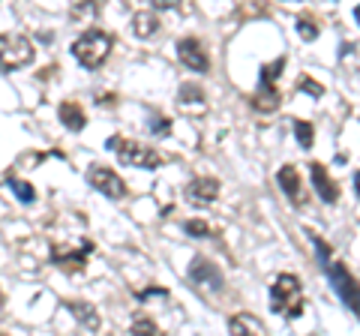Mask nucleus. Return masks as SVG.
<instances>
[{
	"mask_svg": "<svg viewBox=\"0 0 360 336\" xmlns=\"http://www.w3.org/2000/svg\"><path fill=\"white\" fill-rule=\"evenodd\" d=\"M0 316H4V295H0Z\"/></svg>",
	"mask_w": 360,
	"mask_h": 336,
	"instance_id": "31",
	"label": "nucleus"
},
{
	"mask_svg": "<svg viewBox=\"0 0 360 336\" xmlns=\"http://www.w3.org/2000/svg\"><path fill=\"white\" fill-rule=\"evenodd\" d=\"M108 148L117 153V160L123 165H135V168H148V172H156V168L165 162L162 153H156L150 144L129 141V138H120V136H111L108 138Z\"/></svg>",
	"mask_w": 360,
	"mask_h": 336,
	"instance_id": "3",
	"label": "nucleus"
},
{
	"mask_svg": "<svg viewBox=\"0 0 360 336\" xmlns=\"http://www.w3.org/2000/svg\"><path fill=\"white\" fill-rule=\"evenodd\" d=\"M177 105L184 111H201L207 108V99H205V91L198 84H180L177 91Z\"/></svg>",
	"mask_w": 360,
	"mask_h": 336,
	"instance_id": "14",
	"label": "nucleus"
},
{
	"mask_svg": "<svg viewBox=\"0 0 360 336\" xmlns=\"http://www.w3.org/2000/svg\"><path fill=\"white\" fill-rule=\"evenodd\" d=\"M229 330H231L234 336H246V333L262 336V333H267L264 321H262V318H255L252 312H238V316H231V321H229Z\"/></svg>",
	"mask_w": 360,
	"mask_h": 336,
	"instance_id": "13",
	"label": "nucleus"
},
{
	"mask_svg": "<svg viewBox=\"0 0 360 336\" xmlns=\"http://www.w3.org/2000/svg\"><path fill=\"white\" fill-rule=\"evenodd\" d=\"M297 33H300V39L312 42V39H319V25H315L309 15H300L297 18Z\"/></svg>",
	"mask_w": 360,
	"mask_h": 336,
	"instance_id": "21",
	"label": "nucleus"
},
{
	"mask_svg": "<svg viewBox=\"0 0 360 336\" xmlns=\"http://www.w3.org/2000/svg\"><path fill=\"white\" fill-rule=\"evenodd\" d=\"M33 60V46L25 37H13V33H0V72L21 70Z\"/></svg>",
	"mask_w": 360,
	"mask_h": 336,
	"instance_id": "4",
	"label": "nucleus"
},
{
	"mask_svg": "<svg viewBox=\"0 0 360 336\" xmlns=\"http://www.w3.org/2000/svg\"><path fill=\"white\" fill-rule=\"evenodd\" d=\"M184 228H186V234H193V238H207L210 234V226L205 219H189Z\"/></svg>",
	"mask_w": 360,
	"mask_h": 336,
	"instance_id": "25",
	"label": "nucleus"
},
{
	"mask_svg": "<svg viewBox=\"0 0 360 336\" xmlns=\"http://www.w3.org/2000/svg\"><path fill=\"white\" fill-rule=\"evenodd\" d=\"M94 9H96V4L94 0H87V4H78V6H72V21H78V15H94Z\"/></svg>",
	"mask_w": 360,
	"mask_h": 336,
	"instance_id": "28",
	"label": "nucleus"
},
{
	"mask_svg": "<svg viewBox=\"0 0 360 336\" xmlns=\"http://www.w3.org/2000/svg\"><path fill=\"white\" fill-rule=\"evenodd\" d=\"M297 87H300V91H307L312 99H319V96L324 93V87H321L319 82H312L309 75H300V78H297Z\"/></svg>",
	"mask_w": 360,
	"mask_h": 336,
	"instance_id": "24",
	"label": "nucleus"
},
{
	"mask_svg": "<svg viewBox=\"0 0 360 336\" xmlns=\"http://www.w3.org/2000/svg\"><path fill=\"white\" fill-rule=\"evenodd\" d=\"M132 30H135V37L148 39V37H153V33L160 30V18H156V13H135Z\"/></svg>",
	"mask_w": 360,
	"mask_h": 336,
	"instance_id": "18",
	"label": "nucleus"
},
{
	"mask_svg": "<svg viewBox=\"0 0 360 336\" xmlns=\"http://www.w3.org/2000/svg\"><path fill=\"white\" fill-rule=\"evenodd\" d=\"M283 66H285V58H279V60H274V63L262 66V72H267L270 78H279V75H283Z\"/></svg>",
	"mask_w": 360,
	"mask_h": 336,
	"instance_id": "27",
	"label": "nucleus"
},
{
	"mask_svg": "<svg viewBox=\"0 0 360 336\" xmlns=\"http://www.w3.org/2000/svg\"><path fill=\"white\" fill-rule=\"evenodd\" d=\"M309 240L315 243V252H319V264L324 267V264H328V261H330V255H333V252H330V246H328V243H324L321 238H315V234H309Z\"/></svg>",
	"mask_w": 360,
	"mask_h": 336,
	"instance_id": "26",
	"label": "nucleus"
},
{
	"mask_svg": "<svg viewBox=\"0 0 360 336\" xmlns=\"http://www.w3.org/2000/svg\"><path fill=\"white\" fill-rule=\"evenodd\" d=\"M270 304H274V312L285 318H300L303 312V288L300 279L295 273H279L270 285Z\"/></svg>",
	"mask_w": 360,
	"mask_h": 336,
	"instance_id": "1",
	"label": "nucleus"
},
{
	"mask_svg": "<svg viewBox=\"0 0 360 336\" xmlns=\"http://www.w3.org/2000/svg\"><path fill=\"white\" fill-rule=\"evenodd\" d=\"M129 333H139V336H156L160 333V328L150 321V318H135L132 321V328H129Z\"/></svg>",
	"mask_w": 360,
	"mask_h": 336,
	"instance_id": "22",
	"label": "nucleus"
},
{
	"mask_svg": "<svg viewBox=\"0 0 360 336\" xmlns=\"http://www.w3.org/2000/svg\"><path fill=\"white\" fill-rule=\"evenodd\" d=\"M9 189L15 193V198L21 201V205H33V201H37V189H33L30 183H25V181H9Z\"/></svg>",
	"mask_w": 360,
	"mask_h": 336,
	"instance_id": "19",
	"label": "nucleus"
},
{
	"mask_svg": "<svg viewBox=\"0 0 360 336\" xmlns=\"http://www.w3.org/2000/svg\"><path fill=\"white\" fill-rule=\"evenodd\" d=\"M94 250V243H84L78 252H54L51 255V261L63 267V271H82V267L87 264V252Z\"/></svg>",
	"mask_w": 360,
	"mask_h": 336,
	"instance_id": "15",
	"label": "nucleus"
},
{
	"mask_svg": "<svg viewBox=\"0 0 360 336\" xmlns=\"http://www.w3.org/2000/svg\"><path fill=\"white\" fill-rule=\"evenodd\" d=\"M276 183L283 186L285 198H288L295 207L307 205V195H303V183H300V172H297L295 165H283V168H279V172H276Z\"/></svg>",
	"mask_w": 360,
	"mask_h": 336,
	"instance_id": "12",
	"label": "nucleus"
},
{
	"mask_svg": "<svg viewBox=\"0 0 360 336\" xmlns=\"http://www.w3.org/2000/svg\"><path fill=\"white\" fill-rule=\"evenodd\" d=\"M66 309H70L87 330H96V328H99V316L94 312V306H90V304H82V300H70V304H66Z\"/></svg>",
	"mask_w": 360,
	"mask_h": 336,
	"instance_id": "17",
	"label": "nucleus"
},
{
	"mask_svg": "<svg viewBox=\"0 0 360 336\" xmlns=\"http://www.w3.org/2000/svg\"><path fill=\"white\" fill-rule=\"evenodd\" d=\"M219 198V181L217 177H195L186 186V201L195 207H207Z\"/></svg>",
	"mask_w": 360,
	"mask_h": 336,
	"instance_id": "10",
	"label": "nucleus"
},
{
	"mask_svg": "<svg viewBox=\"0 0 360 336\" xmlns=\"http://www.w3.org/2000/svg\"><path fill=\"white\" fill-rule=\"evenodd\" d=\"M279 103H283V96H279L274 78H270L267 72H258V87L252 93V108L262 111V115H270V111H276Z\"/></svg>",
	"mask_w": 360,
	"mask_h": 336,
	"instance_id": "9",
	"label": "nucleus"
},
{
	"mask_svg": "<svg viewBox=\"0 0 360 336\" xmlns=\"http://www.w3.org/2000/svg\"><path fill=\"white\" fill-rule=\"evenodd\" d=\"M153 295H160V297H165L168 291L165 288H148V291H139V300H148V297H153Z\"/></svg>",
	"mask_w": 360,
	"mask_h": 336,
	"instance_id": "30",
	"label": "nucleus"
},
{
	"mask_svg": "<svg viewBox=\"0 0 360 336\" xmlns=\"http://www.w3.org/2000/svg\"><path fill=\"white\" fill-rule=\"evenodd\" d=\"M309 177H312V186L324 205H336V201H340V186H336V181L328 174V168L321 162H309Z\"/></svg>",
	"mask_w": 360,
	"mask_h": 336,
	"instance_id": "11",
	"label": "nucleus"
},
{
	"mask_svg": "<svg viewBox=\"0 0 360 336\" xmlns=\"http://www.w3.org/2000/svg\"><path fill=\"white\" fill-rule=\"evenodd\" d=\"M58 115H60V123H63V127H66V129H72V132H82V129H84V123H87L84 111H82V105H78V103H60Z\"/></svg>",
	"mask_w": 360,
	"mask_h": 336,
	"instance_id": "16",
	"label": "nucleus"
},
{
	"mask_svg": "<svg viewBox=\"0 0 360 336\" xmlns=\"http://www.w3.org/2000/svg\"><path fill=\"white\" fill-rule=\"evenodd\" d=\"M295 136H297V141H300V148H303V150H309V148H312V138H315L312 123L297 120V123H295Z\"/></svg>",
	"mask_w": 360,
	"mask_h": 336,
	"instance_id": "20",
	"label": "nucleus"
},
{
	"mask_svg": "<svg viewBox=\"0 0 360 336\" xmlns=\"http://www.w3.org/2000/svg\"><path fill=\"white\" fill-rule=\"evenodd\" d=\"M189 279L198 285V288H207V291H213V295H219L222 291V285H225V276H222V271L213 261H207V259H201V255H195L193 259V264H189Z\"/></svg>",
	"mask_w": 360,
	"mask_h": 336,
	"instance_id": "7",
	"label": "nucleus"
},
{
	"mask_svg": "<svg viewBox=\"0 0 360 336\" xmlns=\"http://www.w3.org/2000/svg\"><path fill=\"white\" fill-rule=\"evenodd\" d=\"M150 132L153 136H168V132H172V120L168 117H162V115H150Z\"/></svg>",
	"mask_w": 360,
	"mask_h": 336,
	"instance_id": "23",
	"label": "nucleus"
},
{
	"mask_svg": "<svg viewBox=\"0 0 360 336\" xmlns=\"http://www.w3.org/2000/svg\"><path fill=\"white\" fill-rule=\"evenodd\" d=\"M324 273H328L333 291L340 295L342 306L352 312V316H357V285H354V276L348 273V267H345L342 261H333V259H330L328 264H324Z\"/></svg>",
	"mask_w": 360,
	"mask_h": 336,
	"instance_id": "5",
	"label": "nucleus"
},
{
	"mask_svg": "<svg viewBox=\"0 0 360 336\" xmlns=\"http://www.w3.org/2000/svg\"><path fill=\"white\" fill-rule=\"evenodd\" d=\"M177 58H180V63H184L186 70H193V72H198V75H207V72H210V58H207V51H205V46H201L198 39H193V37L177 39Z\"/></svg>",
	"mask_w": 360,
	"mask_h": 336,
	"instance_id": "8",
	"label": "nucleus"
},
{
	"mask_svg": "<svg viewBox=\"0 0 360 336\" xmlns=\"http://www.w3.org/2000/svg\"><path fill=\"white\" fill-rule=\"evenodd\" d=\"M150 4L156 6V9H177L184 0H150Z\"/></svg>",
	"mask_w": 360,
	"mask_h": 336,
	"instance_id": "29",
	"label": "nucleus"
},
{
	"mask_svg": "<svg viewBox=\"0 0 360 336\" xmlns=\"http://www.w3.org/2000/svg\"><path fill=\"white\" fill-rule=\"evenodd\" d=\"M111 46H115V39H111L105 30H87L84 37H78L72 42V58L82 63L84 70H99V66L108 60Z\"/></svg>",
	"mask_w": 360,
	"mask_h": 336,
	"instance_id": "2",
	"label": "nucleus"
},
{
	"mask_svg": "<svg viewBox=\"0 0 360 336\" xmlns=\"http://www.w3.org/2000/svg\"><path fill=\"white\" fill-rule=\"evenodd\" d=\"M87 183L99 189L103 195H108L111 201H120V198H127V183H123V177L117 172H111L108 165H90L87 168Z\"/></svg>",
	"mask_w": 360,
	"mask_h": 336,
	"instance_id": "6",
	"label": "nucleus"
}]
</instances>
